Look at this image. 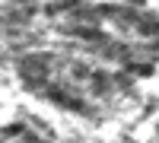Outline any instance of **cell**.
I'll use <instances>...</instances> for the list:
<instances>
[{
  "instance_id": "1",
  "label": "cell",
  "mask_w": 159,
  "mask_h": 143,
  "mask_svg": "<svg viewBox=\"0 0 159 143\" xmlns=\"http://www.w3.org/2000/svg\"><path fill=\"white\" fill-rule=\"evenodd\" d=\"M51 60H54L51 54H25V57H19L16 70H19V76H22L29 92H42V86L51 83V70H54Z\"/></svg>"
}]
</instances>
